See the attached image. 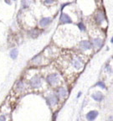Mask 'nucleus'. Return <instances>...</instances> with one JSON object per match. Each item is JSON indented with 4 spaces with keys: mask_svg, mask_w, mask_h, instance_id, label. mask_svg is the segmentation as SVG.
Listing matches in <instances>:
<instances>
[{
    "mask_svg": "<svg viewBox=\"0 0 113 121\" xmlns=\"http://www.w3.org/2000/svg\"><path fill=\"white\" fill-rule=\"evenodd\" d=\"M30 85L34 88H38V87H40L41 86V80L38 76H35L30 80Z\"/></svg>",
    "mask_w": 113,
    "mask_h": 121,
    "instance_id": "1",
    "label": "nucleus"
},
{
    "mask_svg": "<svg viewBox=\"0 0 113 121\" xmlns=\"http://www.w3.org/2000/svg\"><path fill=\"white\" fill-rule=\"evenodd\" d=\"M46 80H47V82L50 83V84L54 85V84H55L58 81H59V77H58L57 74L54 73V74L49 75L47 77V78H46Z\"/></svg>",
    "mask_w": 113,
    "mask_h": 121,
    "instance_id": "2",
    "label": "nucleus"
},
{
    "mask_svg": "<svg viewBox=\"0 0 113 121\" xmlns=\"http://www.w3.org/2000/svg\"><path fill=\"white\" fill-rule=\"evenodd\" d=\"M60 21H61V23H63V24H67V23H70L72 22L71 19L69 18V16H68L67 14H65V13H62L61 14H60Z\"/></svg>",
    "mask_w": 113,
    "mask_h": 121,
    "instance_id": "3",
    "label": "nucleus"
},
{
    "mask_svg": "<svg viewBox=\"0 0 113 121\" xmlns=\"http://www.w3.org/2000/svg\"><path fill=\"white\" fill-rule=\"evenodd\" d=\"M98 115V112L97 111H91L86 114V118L89 121H93L95 118L97 117Z\"/></svg>",
    "mask_w": 113,
    "mask_h": 121,
    "instance_id": "4",
    "label": "nucleus"
},
{
    "mask_svg": "<svg viewBox=\"0 0 113 121\" xmlns=\"http://www.w3.org/2000/svg\"><path fill=\"white\" fill-rule=\"evenodd\" d=\"M80 46L83 50H89L91 48V44L87 40H82L80 42Z\"/></svg>",
    "mask_w": 113,
    "mask_h": 121,
    "instance_id": "5",
    "label": "nucleus"
},
{
    "mask_svg": "<svg viewBox=\"0 0 113 121\" xmlns=\"http://www.w3.org/2000/svg\"><path fill=\"white\" fill-rule=\"evenodd\" d=\"M58 95L60 98H66V95H67V91L64 87H60L58 89Z\"/></svg>",
    "mask_w": 113,
    "mask_h": 121,
    "instance_id": "6",
    "label": "nucleus"
},
{
    "mask_svg": "<svg viewBox=\"0 0 113 121\" xmlns=\"http://www.w3.org/2000/svg\"><path fill=\"white\" fill-rule=\"evenodd\" d=\"M50 21H51V19L50 18H43L41 20H40V24L42 27H44V26H46V25H48V24H50Z\"/></svg>",
    "mask_w": 113,
    "mask_h": 121,
    "instance_id": "7",
    "label": "nucleus"
},
{
    "mask_svg": "<svg viewBox=\"0 0 113 121\" xmlns=\"http://www.w3.org/2000/svg\"><path fill=\"white\" fill-rule=\"evenodd\" d=\"M57 97H56L55 95H52V96H50L49 98H48V102H49V103H50V105H54L56 103H57Z\"/></svg>",
    "mask_w": 113,
    "mask_h": 121,
    "instance_id": "8",
    "label": "nucleus"
},
{
    "mask_svg": "<svg viewBox=\"0 0 113 121\" xmlns=\"http://www.w3.org/2000/svg\"><path fill=\"white\" fill-rule=\"evenodd\" d=\"M92 98H93L95 101H101V99L103 98V96H102V94H101V93L98 92V93H94V94L92 95Z\"/></svg>",
    "mask_w": 113,
    "mask_h": 121,
    "instance_id": "9",
    "label": "nucleus"
},
{
    "mask_svg": "<svg viewBox=\"0 0 113 121\" xmlns=\"http://www.w3.org/2000/svg\"><path fill=\"white\" fill-rule=\"evenodd\" d=\"M96 19L99 21V22H102L104 19H105V15L102 12H99L96 15Z\"/></svg>",
    "mask_w": 113,
    "mask_h": 121,
    "instance_id": "10",
    "label": "nucleus"
},
{
    "mask_svg": "<svg viewBox=\"0 0 113 121\" xmlns=\"http://www.w3.org/2000/svg\"><path fill=\"white\" fill-rule=\"evenodd\" d=\"M94 42V45H95V46L98 47V48H100V47L102 45V40H101V39H95V40H93Z\"/></svg>",
    "mask_w": 113,
    "mask_h": 121,
    "instance_id": "11",
    "label": "nucleus"
},
{
    "mask_svg": "<svg viewBox=\"0 0 113 121\" xmlns=\"http://www.w3.org/2000/svg\"><path fill=\"white\" fill-rule=\"evenodd\" d=\"M10 57L12 59H16L18 57V50L17 49H14V50H11L10 52Z\"/></svg>",
    "mask_w": 113,
    "mask_h": 121,
    "instance_id": "12",
    "label": "nucleus"
},
{
    "mask_svg": "<svg viewBox=\"0 0 113 121\" xmlns=\"http://www.w3.org/2000/svg\"><path fill=\"white\" fill-rule=\"evenodd\" d=\"M96 86H100L101 88H106V85L103 82H98V83H96Z\"/></svg>",
    "mask_w": 113,
    "mask_h": 121,
    "instance_id": "13",
    "label": "nucleus"
},
{
    "mask_svg": "<svg viewBox=\"0 0 113 121\" xmlns=\"http://www.w3.org/2000/svg\"><path fill=\"white\" fill-rule=\"evenodd\" d=\"M78 26H79V28H80V30H85V25H84L83 24H82V23H80L79 24H78Z\"/></svg>",
    "mask_w": 113,
    "mask_h": 121,
    "instance_id": "14",
    "label": "nucleus"
},
{
    "mask_svg": "<svg viewBox=\"0 0 113 121\" xmlns=\"http://www.w3.org/2000/svg\"><path fill=\"white\" fill-rule=\"evenodd\" d=\"M74 66L75 67H77V68H80V63L78 61V60H75V62H74Z\"/></svg>",
    "mask_w": 113,
    "mask_h": 121,
    "instance_id": "15",
    "label": "nucleus"
},
{
    "mask_svg": "<svg viewBox=\"0 0 113 121\" xmlns=\"http://www.w3.org/2000/svg\"><path fill=\"white\" fill-rule=\"evenodd\" d=\"M0 121H6V119H5V117H4V115L0 116Z\"/></svg>",
    "mask_w": 113,
    "mask_h": 121,
    "instance_id": "16",
    "label": "nucleus"
},
{
    "mask_svg": "<svg viewBox=\"0 0 113 121\" xmlns=\"http://www.w3.org/2000/svg\"><path fill=\"white\" fill-rule=\"evenodd\" d=\"M54 1H55V0H45V2L47 3V4H52V3H54Z\"/></svg>",
    "mask_w": 113,
    "mask_h": 121,
    "instance_id": "17",
    "label": "nucleus"
},
{
    "mask_svg": "<svg viewBox=\"0 0 113 121\" xmlns=\"http://www.w3.org/2000/svg\"><path fill=\"white\" fill-rule=\"evenodd\" d=\"M96 1H99V0H96Z\"/></svg>",
    "mask_w": 113,
    "mask_h": 121,
    "instance_id": "18",
    "label": "nucleus"
}]
</instances>
